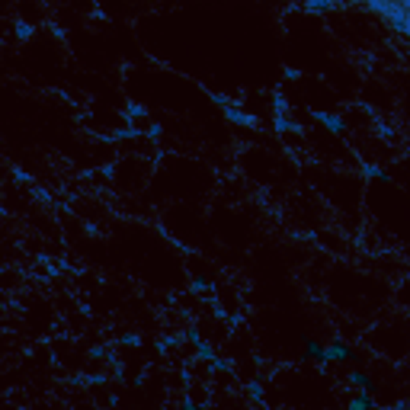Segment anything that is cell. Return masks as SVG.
<instances>
[{
    "mask_svg": "<svg viewBox=\"0 0 410 410\" xmlns=\"http://www.w3.org/2000/svg\"><path fill=\"white\" fill-rule=\"evenodd\" d=\"M276 128H279V132H295L298 122H292L289 115H279V119H276Z\"/></svg>",
    "mask_w": 410,
    "mask_h": 410,
    "instance_id": "9c48e42d",
    "label": "cell"
},
{
    "mask_svg": "<svg viewBox=\"0 0 410 410\" xmlns=\"http://www.w3.org/2000/svg\"><path fill=\"white\" fill-rule=\"evenodd\" d=\"M308 13H330V10H334V4H324V0H317V4H308Z\"/></svg>",
    "mask_w": 410,
    "mask_h": 410,
    "instance_id": "30bf717a",
    "label": "cell"
},
{
    "mask_svg": "<svg viewBox=\"0 0 410 410\" xmlns=\"http://www.w3.org/2000/svg\"><path fill=\"white\" fill-rule=\"evenodd\" d=\"M250 397H254V401H260L263 404V382H250Z\"/></svg>",
    "mask_w": 410,
    "mask_h": 410,
    "instance_id": "8fae6325",
    "label": "cell"
},
{
    "mask_svg": "<svg viewBox=\"0 0 410 410\" xmlns=\"http://www.w3.org/2000/svg\"><path fill=\"white\" fill-rule=\"evenodd\" d=\"M180 410H202V404H195V401H183V404H180Z\"/></svg>",
    "mask_w": 410,
    "mask_h": 410,
    "instance_id": "7c38bea8",
    "label": "cell"
},
{
    "mask_svg": "<svg viewBox=\"0 0 410 410\" xmlns=\"http://www.w3.org/2000/svg\"><path fill=\"white\" fill-rule=\"evenodd\" d=\"M314 119L321 122L330 135H346V119H343V115H334V113H324V109H314Z\"/></svg>",
    "mask_w": 410,
    "mask_h": 410,
    "instance_id": "3957f363",
    "label": "cell"
},
{
    "mask_svg": "<svg viewBox=\"0 0 410 410\" xmlns=\"http://www.w3.org/2000/svg\"><path fill=\"white\" fill-rule=\"evenodd\" d=\"M304 359H311V363H324V346L317 343V340H308V343H304Z\"/></svg>",
    "mask_w": 410,
    "mask_h": 410,
    "instance_id": "ba28073f",
    "label": "cell"
},
{
    "mask_svg": "<svg viewBox=\"0 0 410 410\" xmlns=\"http://www.w3.org/2000/svg\"><path fill=\"white\" fill-rule=\"evenodd\" d=\"M350 410H375V397H372L369 391H359L350 401Z\"/></svg>",
    "mask_w": 410,
    "mask_h": 410,
    "instance_id": "5b68a950",
    "label": "cell"
},
{
    "mask_svg": "<svg viewBox=\"0 0 410 410\" xmlns=\"http://www.w3.org/2000/svg\"><path fill=\"white\" fill-rule=\"evenodd\" d=\"M350 382L353 385H356V388L359 391H369V394H372V388H375V382H372V375H369V372H350Z\"/></svg>",
    "mask_w": 410,
    "mask_h": 410,
    "instance_id": "8992f818",
    "label": "cell"
},
{
    "mask_svg": "<svg viewBox=\"0 0 410 410\" xmlns=\"http://www.w3.org/2000/svg\"><path fill=\"white\" fill-rule=\"evenodd\" d=\"M372 10H375V13H382V16H388L394 29L407 33L410 16H407V7H404V4H388V0H385V4H378V0H375V4H372Z\"/></svg>",
    "mask_w": 410,
    "mask_h": 410,
    "instance_id": "6da1fadb",
    "label": "cell"
},
{
    "mask_svg": "<svg viewBox=\"0 0 410 410\" xmlns=\"http://www.w3.org/2000/svg\"><path fill=\"white\" fill-rule=\"evenodd\" d=\"M195 356H199L205 365H209L212 359H215V346H212L209 340H195Z\"/></svg>",
    "mask_w": 410,
    "mask_h": 410,
    "instance_id": "52a82bcc",
    "label": "cell"
},
{
    "mask_svg": "<svg viewBox=\"0 0 410 410\" xmlns=\"http://www.w3.org/2000/svg\"><path fill=\"white\" fill-rule=\"evenodd\" d=\"M353 359H356L353 346L346 340H340V336H336L334 343L324 346V363H353Z\"/></svg>",
    "mask_w": 410,
    "mask_h": 410,
    "instance_id": "7a4b0ae2",
    "label": "cell"
},
{
    "mask_svg": "<svg viewBox=\"0 0 410 410\" xmlns=\"http://www.w3.org/2000/svg\"><path fill=\"white\" fill-rule=\"evenodd\" d=\"M218 100H222V96H218ZM222 103H224V100H222ZM224 113H228V119L237 122V125H254V119H250V115L244 113L241 106H234V103H224Z\"/></svg>",
    "mask_w": 410,
    "mask_h": 410,
    "instance_id": "277c9868",
    "label": "cell"
}]
</instances>
